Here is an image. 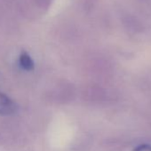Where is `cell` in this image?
<instances>
[{
  "label": "cell",
  "mask_w": 151,
  "mask_h": 151,
  "mask_svg": "<svg viewBox=\"0 0 151 151\" xmlns=\"http://www.w3.org/2000/svg\"><path fill=\"white\" fill-rule=\"evenodd\" d=\"M77 87L72 82L67 79H60L46 92L45 98L51 103L65 105L72 102L77 97Z\"/></svg>",
  "instance_id": "6da1fadb"
},
{
  "label": "cell",
  "mask_w": 151,
  "mask_h": 151,
  "mask_svg": "<svg viewBox=\"0 0 151 151\" xmlns=\"http://www.w3.org/2000/svg\"><path fill=\"white\" fill-rule=\"evenodd\" d=\"M82 98L86 102L100 104L108 100L109 94L103 87L98 85H89L83 89Z\"/></svg>",
  "instance_id": "7a4b0ae2"
},
{
  "label": "cell",
  "mask_w": 151,
  "mask_h": 151,
  "mask_svg": "<svg viewBox=\"0 0 151 151\" xmlns=\"http://www.w3.org/2000/svg\"><path fill=\"white\" fill-rule=\"evenodd\" d=\"M18 106L6 93L0 92V116H11L17 112Z\"/></svg>",
  "instance_id": "3957f363"
},
{
  "label": "cell",
  "mask_w": 151,
  "mask_h": 151,
  "mask_svg": "<svg viewBox=\"0 0 151 151\" xmlns=\"http://www.w3.org/2000/svg\"><path fill=\"white\" fill-rule=\"evenodd\" d=\"M19 65L25 71H32L35 68V63H34L32 58L26 52H22L20 54V56H19Z\"/></svg>",
  "instance_id": "277c9868"
},
{
  "label": "cell",
  "mask_w": 151,
  "mask_h": 151,
  "mask_svg": "<svg viewBox=\"0 0 151 151\" xmlns=\"http://www.w3.org/2000/svg\"><path fill=\"white\" fill-rule=\"evenodd\" d=\"M79 6L85 14L92 13L97 6L99 0H78Z\"/></svg>",
  "instance_id": "5b68a950"
},
{
  "label": "cell",
  "mask_w": 151,
  "mask_h": 151,
  "mask_svg": "<svg viewBox=\"0 0 151 151\" xmlns=\"http://www.w3.org/2000/svg\"><path fill=\"white\" fill-rule=\"evenodd\" d=\"M136 2L137 8H140V11H145L151 15V0H134Z\"/></svg>",
  "instance_id": "8992f818"
},
{
  "label": "cell",
  "mask_w": 151,
  "mask_h": 151,
  "mask_svg": "<svg viewBox=\"0 0 151 151\" xmlns=\"http://www.w3.org/2000/svg\"><path fill=\"white\" fill-rule=\"evenodd\" d=\"M35 4L36 6H37L39 9L42 10H47L52 6V3L53 0H31Z\"/></svg>",
  "instance_id": "52a82bcc"
},
{
  "label": "cell",
  "mask_w": 151,
  "mask_h": 151,
  "mask_svg": "<svg viewBox=\"0 0 151 151\" xmlns=\"http://www.w3.org/2000/svg\"><path fill=\"white\" fill-rule=\"evenodd\" d=\"M133 151H151V146L147 144H143V145L138 146Z\"/></svg>",
  "instance_id": "ba28073f"
}]
</instances>
